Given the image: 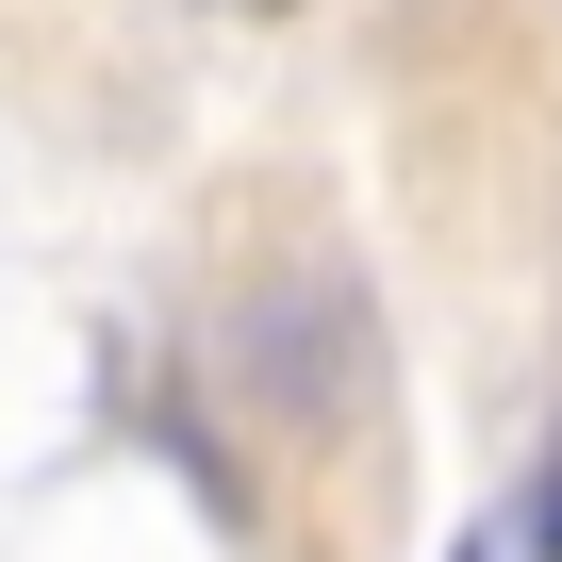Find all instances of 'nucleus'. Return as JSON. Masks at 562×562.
I'll return each instance as SVG.
<instances>
[{
    "label": "nucleus",
    "mask_w": 562,
    "mask_h": 562,
    "mask_svg": "<svg viewBox=\"0 0 562 562\" xmlns=\"http://www.w3.org/2000/svg\"><path fill=\"white\" fill-rule=\"evenodd\" d=\"M529 546H546V562H562V463H546V513H529Z\"/></svg>",
    "instance_id": "nucleus-1"
}]
</instances>
